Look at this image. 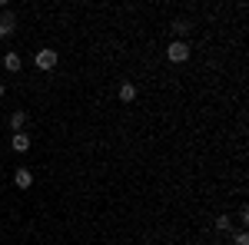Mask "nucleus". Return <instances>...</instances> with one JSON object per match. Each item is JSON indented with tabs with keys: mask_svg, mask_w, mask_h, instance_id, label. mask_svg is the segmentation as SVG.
I'll return each mask as SVG.
<instances>
[{
	"mask_svg": "<svg viewBox=\"0 0 249 245\" xmlns=\"http://www.w3.org/2000/svg\"><path fill=\"white\" fill-rule=\"evenodd\" d=\"M166 57H170L173 63H186V60H190V47H186L183 40H173L170 47H166Z\"/></svg>",
	"mask_w": 249,
	"mask_h": 245,
	"instance_id": "nucleus-1",
	"label": "nucleus"
},
{
	"mask_svg": "<svg viewBox=\"0 0 249 245\" xmlns=\"http://www.w3.org/2000/svg\"><path fill=\"white\" fill-rule=\"evenodd\" d=\"M34 63H37L40 70H53V66H57V53H53V50H47V47H43V50H40L37 57H34Z\"/></svg>",
	"mask_w": 249,
	"mask_h": 245,
	"instance_id": "nucleus-2",
	"label": "nucleus"
},
{
	"mask_svg": "<svg viewBox=\"0 0 249 245\" xmlns=\"http://www.w3.org/2000/svg\"><path fill=\"white\" fill-rule=\"evenodd\" d=\"M10 146H14V152H27L30 149V136L27 132H14L10 136Z\"/></svg>",
	"mask_w": 249,
	"mask_h": 245,
	"instance_id": "nucleus-3",
	"label": "nucleus"
},
{
	"mask_svg": "<svg viewBox=\"0 0 249 245\" xmlns=\"http://www.w3.org/2000/svg\"><path fill=\"white\" fill-rule=\"evenodd\" d=\"M14 27H17V17L14 14H0V37H10Z\"/></svg>",
	"mask_w": 249,
	"mask_h": 245,
	"instance_id": "nucleus-4",
	"label": "nucleus"
},
{
	"mask_svg": "<svg viewBox=\"0 0 249 245\" xmlns=\"http://www.w3.org/2000/svg\"><path fill=\"white\" fill-rule=\"evenodd\" d=\"M14 182H17V189H30L34 186V172L30 169H17L14 172Z\"/></svg>",
	"mask_w": 249,
	"mask_h": 245,
	"instance_id": "nucleus-5",
	"label": "nucleus"
},
{
	"mask_svg": "<svg viewBox=\"0 0 249 245\" xmlns=\"http://www.w3.org/2000/svg\"><path fill=\"white\" fill-rule=\"evenodd\" d=\"M120 99H123V103H133L136 99V86L133 83H123V86H120Z\"/></svg>",
	"mask_w": 249,
	"mask_h": 245,
	"instance_id": "nucleus-6",
	"label": "nucleus"
},
{
	"mask_svg": "<svg viewBox=\"0 0 249 245\" xmlns=\"http://www.w3.org/2000/svg\"><path fill=\"white\" fill-rule=\"evenodd\" d=\"M3 66H7V70H14V73H17L20 66H23V60H20V53H7V57H3Z\"/></svg>",
	"mask_w": 249,
	"mask_h": 245,
	"instance_id": "nucleus-7",
	"label": "nucleus"
},
{
	"mask_svg": "<svg viewBox=\"0 0 249 245\" xmlns=\"http://www.w3.org/2000/svg\"><path fill=\"white\" fill-rule=\"evenodd\" d=\"M23 123H27V113H20V110H17V113H10V130H14V132H20Z\"/></svg>",
	"mask_w": 249,
	"mask_h": 245,
	"instance_id": "nucleus-8",
	"label": "nucleus"
},
{
	"mask_svg": "<svg viewBox=\"0 0 249 245\" xmlns=\"http://www.w3.org/2000/svg\"><path fill=\"white\" fill-rule=\"evenodd\" d=\"M216 229H223V232H226V229H230V215H219V219H216Z\"/></svg>",
	"mask_w": 249,
	"mask_h": 245,
	"instance_id": "nucleus-9",
	"label": "nucleus"
},
{
	"mask_svg": "<svg viewBox=\"0 0 249 245\" xmlns=\"http://www.w3.org/2000/svg\"><path fill=\"white\" fill-rule=\"evenodd\" d=\"M236 245H249V235H246V232H239V235H236Z\"/></svg>",
	"mask_w": 249,
	"mask_h": 245,
	"instance_id": "nucleus-10",
	"label": "nucleus"
},
{
	"mask_svg": "<svg viewBox=\"0 0 249 245\" xmlns=\"http://www.w3.org/2000/svg\"><path fill=\"white\" fill-rule=\"evenodd\" d=\"M0 96H3V83H0Z\"/></svg>",
	"mask_w": 249,
	"mask_h": 245,
	"instance_id": "nucleus-11",
	"label": "nucleus"
},
{
	"mask_svg": "<svg viewBox=\"0 0 249 245\" xmlns=\"http://www.w3.org/2000/svg\"><path fill=\"white\" fill-rule=\"evenodd\" d=\"M126 245H133V242H126Z\"/></svg>",
	"mask_w": 249,
	"mask_h": 245,
	"instance_id": "nucleus-12",
	"label": "nucleus"
}]
</instances>
